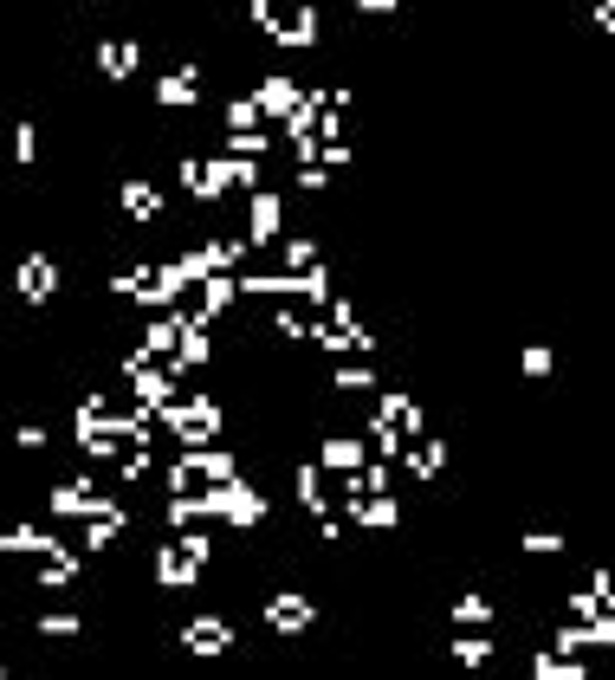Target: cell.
I'll use <instances>...</instances> for the list:
<instances>
[{
    "mask_svg": "<svg viewBox=\"0 0 615 680\" xmlns=\"http://www.w3.org/2000/svg\"><path fill=\"white\" fill-rule=\"evenodd\" d=\"M596 20H603L609 33H615V0H603V7H596Z\"/></svg>",
    "mask_w": 615,
    "mask_h": 680,
    "instance_id": "1",
    "label": "cell"
}]
</instances>
